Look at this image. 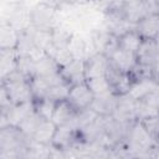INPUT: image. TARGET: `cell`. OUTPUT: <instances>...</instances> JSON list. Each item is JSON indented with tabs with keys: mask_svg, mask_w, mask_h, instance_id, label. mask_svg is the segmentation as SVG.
I'll list each match as a JSON object with an SVG mask.
<instances>
[{
	"mask_svg": "<svg viewBox=\"0 0 159 159\" xmlns=\"http://www.w3.org/2000/svg\"><path fill=\"white\" fill-rule=\"evenodd\" d=\"M123 145L128 157H153L158 143L140 120H134L128 129Z\"/></svg>",
	"mask_w": 159,
	"mask_h": 159,
	"instance_id": "1",
	"label": "cell"
},
{
	"mask_svg": "<svg viewBox=\"0 0 159 159\" xmlns=\"http://www.w3.org/2000/svg\"><path fill=\"white\" fill-rule=\"evenodd\" d=\"M31 139L16 125L0 128V159L25 158Z\"/></svg>",
	"mask_w": 159,
	"mask_h": 159,
	"instance_id": "2",
	"label": "cell"
},
{
	"mask_svg": "<svg viewBox=\"0 0 159 159\" xmlns=\"http://www.w3.org/2000/svg\"><path fill=\"white\" fill-rule=\"evenodd\" d=\"M1 87L5 89L10 101L14 104L34 101L30 80H27L16 70L1 78Z\"/></svg>",
	"mask_w": 159,
	"mask_h": 159,
	"instance_id": "3",
	"label": "cell"
},
{
	"mask_svg": "<svg viewBox=\"0 0 159 159\" xmlns=\"http://www.w3.org/2000/svg\"><path fill=\"white\" fill-rule=\"evenodd\" d=\"M57 9L46 1L37 2L29 10L30 26L41 30H52L56 24Z\"/></svg>",
	"mask_w": 159,
	"mask_h": 159,
	"instance_id": "4",
	"label": "cell"
},
{
	"mask_svg": "<svg viewBox=\"0 0 159 159\" xmlns=\"http://www.w3.org/2000/svg\"><path fill=\"white\" fill-rule=\"evenodd\" d=\"M32 112H35V101L12 104L9 109L0 112V128L6 125L17 127Z\"/></svg>",
	"mask_w": 159,
	"mask_h": 159,
	"instance_id": "5",
	"label": "cell"
},
{
	"mask_svg": "<svg viewBox=\"0 0 159 159\" xmlns=\"http://www.w3.org/2000/svg\"><path fill=\"white\" fill-rule=\"evenodd\" d=\"M94 99V93L87 84V82H81L72 84L70 87V93L67 97V101L71 103V106L78 112L84 108L91 107L92 102Z\"/></svg>",
	"mask_w": 159,
	"mask_h": 159,
	"instance_id": "6",
	"label": "cell"
},
{
	"mask_svg": "<svg viewBox=\"0 0 159 159\" xmlns=\"http://www.w3.org/2000/svg\"><path fill=\"white\" fill-rule=\"evenodd\" d=\"M77 144H78V129L73 125L72 122L67 124L57 125L51 145L66 152Z\"/></svg>",
	"mask_w": 159,
	"mask_h": 159,
	"instance_id": "7",
	"label": "cell"
},
{
	"mask_svg": "<svg viewBox=\"0 0 159 159\" xmlns=\"http://www.w3.org/2000/svg\"><path fill=\"white\" fill-rule=\"evenodd\" d=\"M91 42L94 52L103 53L108 57L118 47V37L106 29L93 31L91 36Z\"/></svg>",
	"mask_w": 159,
	"mask_h": 159,
	"instance_id": "8",
	"label": "cell"
},
{
	"mask_svg": "<svg viewBox=\"0 0 159 159\" xmlns=\"http://www.w3.org/2000/svg\"><path fill=\"white\" fill-rule=\"evenodd\" d=\"M108 58H109V62L112 63V66H114L122 73H130L138 63L137 53L127 51L119 46L109 55Z\"/></svg>",
	"mask_w": 159,
	"mask_h": 159,
	"instance_id": "9",
	"label": "cell"
},
{
	"mask_svg": "<svg viewBox=\"0 0 159 159\" xmlns=\"http://www.w3.org/2000/svg\"><path fill=\"white\" fill-rule=\"evenodd\" d=\"M108 67H109L108 56H106L103 53H98V52H93L92 55H88V57L84 60L86 80L93 78V77L106 76Z\"/></svg>",
	"mask_w": 159,
	"mask_h": 159,
	"instance_id": "10",
	"label": "cell"
},
{
	"mask_svg": "<svg viewBox=\"0 0 159 159\" xmlns=\"http://www.w3.org/2000/svg\"><path fill=\"white\" fill-rule=\"evenodd\" d=\"M120 15L132 25H137L142 19L148 16L145 0H124Z\"/></svg>",
	"mask_w": 159,
	"mask_h": 159,
	"instance_id": "11",
	"label": "cell"
},
{
	"mask_svg": "<svg viewBox=\"0 0 159 159\" xmlns=\"http://www.w3.org/2000/svg\"><path fill=\"white\" fill-rule=\"evenodd\" d=\"M119 96L114 92H108L104 94L94 96V99L91 104V108L99 117H109L113 114Z\"/></svg>",
	"mask_w": 159,
	"mask_h": 159,
	"instance_id": "12",
	"label": "cell"
},
{
	"mask_svg": "<svg viewBox=\"0 0 159 159\" xmlns=\"http://www.w3.org/2000/svg\"><path fill=\"white\" fill-rule=\"evenodd\" d=\"M112 116L120 122L133 123L135 120V99H133L128 94L119 96Z\"/></svg>",
	"mask_w": 159,
	"mask_h": 159,
	"instance_id": "13",
	"label": "cell"
},
{
	"mask_svg": "<svg viewBox=\"0 0 159 159\" xmlns=\"http://www.w3.org/2000/svg\"><path fill=\"white\" fill-rule=\"evenodd\" d=\"M61 75L63 80L70 84H76L86 81L84 76V60L81 58H73L71 62L61 67Z\"/></svg>",
	"mask_w": 159,
	"mask_h": 159,
	"instance_id": "14",
	"label": "cell"
},
{
	"mask_svg": "<svg viewBox=\"0 0 159 159\" xmlns=\"http://www.w3.org/2000/svg\"><path fill=\"white\" fill-rule=\"evenodd\" d=\"M56 123L52 119H43L39 128L36 129V132L34 133L31 140L39 144H43V145H51L52 144V139L56 132Z\"/></svg>",
	"mask_w": 159,
	"mask_h": 159,
	"instance_id": "15",
	"label": "cell"
},
{
	"mask_svg": "<svg viewBox=\"0 0 159 159\" xmlns=\"http://www.w3.org/2000/svg\"><path fill=\"white\" fill-rule=\"evenodd\" d=\"M135 30L144 40H153L159 34V15L154 14L145 16L135 25Z\"/></svg>",
	"mask_w": 159,
	"mask_h": 159,
	"instance_id": "16",
	"label": "cell"
},
{
	"mask_svg": "<svg viewBox=\"0 0 159 159\" xmlns=\"http://www.w3.org/2000/svg\"><path fill=\"white\" fill-rule=\"evenodd\" d=\"M76 113L77 111L71 106V103L67 99H65V101L56 103L51 119L56 123V125H62V124H67L72 122Z\"/></svg>",
	"mask_w": 159,
	"mask_h": 159,
	"instance_id": "17",
	"label": "cell"
},
{
	"mask_svg": "<svg viewBox=\"0 0 159 159\" xmlns=\"http://www.w3.org/2000/svg\"><path fill=\"white\" fill-rule=\"evenodd\" d=\"M19 31L6 20H2L0 26V48H15L19 41Z\"/></svg>",
	"mask_w": 159,
	"mask_h": 159,
	"instance_id": "18",
	"label": "cell"
},
{
	"mask_svg": "<svg viewBox=\"0 0 159 159\" xmlns=\"http://www.w3.org/2000/svg\"><path fill=\"white\" fill-rule=\"evenodd\" d=\"M143 41H144V39L142 37V35L135 30V27H133L118 37V46L127 51L137 53L139 51Z\"/></svg>",
	"mask_w": 159,
	"mask_h": 159,
	"instance_id": "19",
	"label": "cell"
},
{
	"mask_svg": "<svg viewBox=\"0 0 159 159\" xmlns=\"http://www.w3.org/2000/svg\"><path fill=\"white\" fill-rule=\"evenodd\" d=\"M158 88H159V82H157L152 77H147V78L137 81L132 86V88L129 89V92L127 94L129 97H132L133 99L138 101L142 97H144L147 93H149V92H152L154 89H158Z\"/></svg>",
	"mask_w": 159,
	"mask_h": 159,
	"instance_id": "20",
	"label": "cell"
},
{
	"mask_svg": "<svg viewBox=\"0 0 159 159\" xmlns=\"http://www.w3.org/2000/svg\"><path fill=\"white\" fill-rule=\"evenodd\" d=\"M17 52L15 48H0V76L4 78L16 70Z\"/></svg>",
	"mask_w": 159,
	"mask_h": 159,
	"instance_id": "21",
	"label": "cell"
},
{
	"mask_svg": "<svg viewBox=\"0 0 159 159\" xmlns=\"http://www.w3.org/2000/svg\"><path fill=\"white\" fill-rule=\"evenodd\" d=\"M158 51L157 47L154 45L153 40H144L139 51L137 52V57H138V63L144 65V66H149L152 67L154 60L158 56Z\"/></svg>",
	"mask_w": 159,
	"mask_h": 159,
	"instance_id": "22",
	"label": "cell"
},
{
	"mask_svg": "<svg viewBox=\"0 0 159 159\" xmlns=\"http://www.w3.org/2000/svg\"><path fill=\"white\" fill-rule=\"evenodd\" d=\"M16 71H19L27 80H31L36 75V58L30 55H19L16 60Z\"/></svg>",
	"mask_w": 159,
	"mask_h": 159,
	"instance_id": "23",
	"label": "cell"
},
{
	"mask_svg": "<svg viewBox=\"0 0 159 159\" xmlns=\"http://www.w3.org/2000/svg\"><path fill=\"white\" fill-rule=\"evenodd\" d=\"M51 35H52V47L53 48L70 47V43L73 39V34L60 25H56L52 29Z\"/></svg>",
	"mask_w": 159,
	"mask_h": 159,
	"instance_id": "24",
	"label": "cell"
},
{
	"mask_svg": "<svg viewBox=\"0 0 159 159\" xmlns=\"http://www.w3.org/2000/svg\"><path fill=\"white\" fill-rule=\"evenodd\" d=\"M43 119H45V118H42V117L36 112V109H35V112H32L30 116H27L17 127L31 139L32 135H34V133L36 132V129L39 128L40 123H41Z\"/></svg>",
	"mask_w": 159,
	"mask_h": 159,
	"instance_id": "25",
	"label": "cell"
},
{
	"mask_svg": "<svg viewBox=\"0 0 159 159\" xmlns=\"http://www.w3.org/2000/svg\"><path fill=\"white\" fill-rule=\"evenodd\" d=\"M86 82L89 86V88L92 89V92L94 93V96H99V94H104V93H108V92H113L112 84H111V82L108 81V78L106 76L87 78Z\"/></svg>",
	"mask_w": 159,
	"mask_h": 159,
	"instance_id": "26",
	"label": "cell"
},
{
	"mask_svg": "<svg viewBox=\"0 0 159 159\" xmlns=\"http://www.w3.org/2000/svg\"><path fill=\"white\" fill-rule=\"evenodd\" d=\"M70 84L67 82H61V83H57V84H53L50 87L48 92H47V96L45 98H50L51 101L53 102H61V101H65L67 99L68 97V93H70Z\"/></svg>",
	"mask_w": 159,
	"mask_h": 159,
	"instance_id": "27",
	"label": "cell"
},
{
	"mask_svg": "<svg viewBox=\"0 0 159 159\" xmlns=\"http://www.w3.org/2000/svg\"><path fill=\"white\" fill-rule=\"evenodd\" d=\"M56 102L51 101L50 98H41L35 101V109L36 112L45 119H51L53 114Z\"/></svg>",
	"mask_w": 159,
	"mask_h": 159,
	"instance_id": "28",
	"label": "cell"
},
{
	"mask_svg": "<svg viewBox=\"0 0 159 159\" xmlns=\"http://www.w3.org/2000/svg\"><path fill=\"white\" fill-rule=\"evenodd\" d=\"M70 50L73 53L75 58L86 60L88 57V53H87V43H86V41L82 37H78V36H75L73 35V39H72V41L70 43Z\"/></svg>",
	"mask_w": 159,
	"mask_h": 159,
	"instance_id": "29",
	"label": "cell"
},
{
	"mask_svg": "<svg viewBox=\"0 0 159 159\" xmlns=\"http://www.w3.org/2000/svg\"><path fill=\"white\" fill-rule=\"evenodd\" d=\"M143 123V125L145 127V129L149 132V134L157 140V143L159 142V113L150 116L143 120H140Z\"/></svg>",
	"mask_w": 159,
	"mask_h": 159,
	"instance_id": "30",
	"label": "cell"
},
{
	"mask_svg": "<svg viewBox=\"0 0 159 159\" xmlns=\"http://www.w3.org/2000/svg\"><path fill=\"white\" fill-rule=\"evenodd\" d=\"M139 101L144 102L148 107H150L153 111L159 113V88L154 89L149 93H147L144 97H142Z\"/></svg>",
	"mask_w": 159,
	"mask_h": 159,
	"instance_id": "31",
	"label": "cell"
},
{
	"mask_svg": "<svg viewBox=\"0 0 159 159\" xmlns=\"http://www.w3.org/2000/svg\"><path fill=\"white\" fill-rule=\"evenodd\" d=\"M152 78H154L157 82H159V55L154 60L152 65Z\"/></svg>",
	"mask_w": 159,
	"mask_h": 159,
	"instance_id": "32",
	"label": "cell"
},
{
	"mask_svg": "<svg viewBox=\"0 0 159 159\" xmlns=\"http://www.w3.org/2000/svg\"><path fill=\"white\" fill-rule=\"evenodd\" d=\"M93 1H96V2H97V4H99V5H102V6L104 7V10H106V9L112 4V1H113V0H93Z\"/></svg>",
	"mask_w": 159,
	"mask_h": 159,
	"instance_id": "33",
	"label": "cell"
},
{
	"mask_svg": "<svg viewBox=\"0 0 159 159\" xmlns=\"http://www.w3.org/2000/svg\"><path fill=\"white\" fill-rule=\"evenodd\" d=\"M83 0H62L63 4H68V5H73V4H77V2H81Z\"/></svg>",
	"mask_w": 159,
	"mask_h": 159,
	"instance_id": "34",
	"label": "cell"
},
{
	"mask_svg": "<svg viewBox=\"0 0 159 159\" xmlns=\"http://www.w3.org/2000/svg\"><path fill=\"white\" fill-rule=\"evenodd\" d=\"M153 41H154V45H155V47H157V51H158V53H159V34L153 39Z\"/></svg>",
	"mask_w": 159,
	"mask_h": 159,
	"instance_id": "35",
	"label": "cell"
},
{
	"mask_svg": "<svg viewBox=\"0 0 159 159\" xmlns=\"http://www.w3.org/2000/svg\"><path fill=\"white\" fill-rule=\"evenodd\" d=\"M155 2H157V5H158V7H159V0H154Z\"/></svg>",
	"mask_w": 159,
	"mask_h": 159,
	"instance_id": "36",
	"label": "cell"
},
{
	"mask_svg": "<svg viewBox=\"0 0 159 159\" xmlns=\"http://www.w3.org/2000/svg\"><path fill=\"white\" fill-rule=\"evenodd\" d=\"M158 15H159V14H158Z\"/></svg>",
	"mask_w": 159,
	"mask_h": 159,
	"instance_id": "37",
	"label": "cell"
}]
</instances>
